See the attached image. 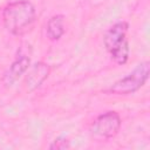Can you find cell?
<instances>
[{
    "label": "cell",
    "mask_w": 150,
    "mask_h": 150,
    "mask_svg": "<svg viewBox=\"0 0 150 150\" xmlns=\"http://www.w3.org/2000/svg\"><path fill=\"white\" fill-rule=\"evenodd\" d=\"M48 75H49L48 64H46L43 62H36L26 76L25 86H26L27 90L33 91L36 88H39L42 84V82L48 77Z\"/></svg>",
    "instance_id": "cell-5"
},
{
    "label": "cell",
    "mask_w": 150,
    "mask_h": 150,
    "mask_svg": "<svg viewBox=\"0 0 150 150\" xmlns=\"http://www.w3.org/2000/svg\"><path fill=\"white\" fill-rule=\"evenodd\" d=\"M64 34V16L61 14L53 15L47 22V36L52 41L59 40Z\"/></svg>",
    "instance_id": "cell-7"
},
{
    "label": "cell",
    "mask_w": 150,
    "mask_h": 150,
    "mask_svg": "<svg viewBox=\"0 0 150 150\" xmlns=\"http://www.w3.org/2000/svg\"><path fill=\"white\" fill-rule=\"evenodd\" d=\"M128 28L129 25L125 21L116 22L105 32L103 38L105 49L111 59L118 64H124L129 57V42L127 38Z\"/></svg>",
    "instance_id": "cell-2"
},
{
    "label": "cell",
    "mask_w": 150,
    "mask_h": 150,
    "mask_svg": "<svg viewBox=\"0 0 150 150\" xmlns=\"http://www.w3.org/2000/svg\"><path fill=\"white\" fill-rule=\"evenodd\" d=\"M121 128V117L115 111H107L100 115L93 123L91 132L98 138L108 139L114 137Z\"/></svg>",
    "instance_id": "cell-4"
},
{
    "label": "cell",
    "mask_w": 150,
    "mask_h": 150,
    "mask_svg": "<svg viewBox=\"0 0 150 150\" xmlns=\"http://www.w3.org/2000/svg\"><path fill=\"white\" fill-rule=\"evenodd\" d=\"M70 146L69 141L66 137H57L53 141V143L49 145V149H56V150H62V149H68Z\"/></svg>",
    "instance_id": "cell-8"
},
{
    "label": "cell",
    "mask_w": 150,
    "mask_h": 150,
    "mask_svg": "<svg viewBox=\"0 0 150 150\" xmlns=\"http://www.w3.org/2000/svg\"><path fill=\"white\" fill-rule=\"evenodd\" d=\"M30 63V59L25 55V54H19L16 56V59L13 61V63L11 64L8 71L5 74L4 77V82L7 86H11L13 82H15L29 67Z\"/></svg>",
    "instance_id": "cell-6"
},
{
    "label": "cell",
    "mask_w": 150,
    "mask_h": 150,
    "mask_svg": "<svg viewBox=\"0 0 150 150\" xmlns=\"http://www.w3.org/2000/svg\"><path fill=\"white\" fill-rule=\"evenodd\" d=\"M149 68L150 63L148 61L139 63L130 74L116 81L110 87L109 91L115 95H128L137 91L146 82L149 77Z\"/></svg>",
    "instance_id": "cell-3"
},
{
    "label": "cell",
    "mask_w": 150,
    "mask_h": 150,
    "mask_svg": "<svg viewBox=\"0 0 150 150\" xmlns=\"http://www.w3.org/2000/svg\"><path fill=\"white\" fill-rule=\"evenodd\" d=\"M35 7L28 0H16L4 8L2 19L6 29L13 35H23L35 21Z\"/></svg>",
    "instance_id": "cell-1"
}]
</instances>
